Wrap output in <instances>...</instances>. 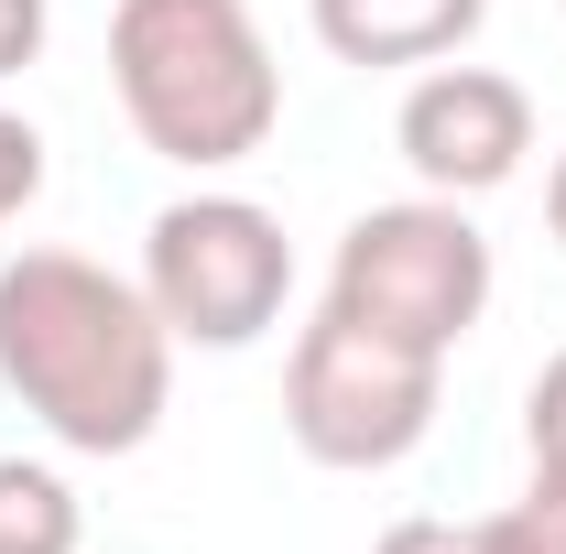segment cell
Masks as SVG:
<instances>
[{"label": "cell", "instance_id": "8", "mask_svg": "<svg viewBox=\"0 0 566 554\" xmlns=\"http://www.w3.org/2000/svg\"><path fill=\"white\" fill-rule=\"evenodd\" d=\"M0 554H76V489L33 457H0Z\"/></svg>", "mask_w": 566, "mask_h": 554}, {"label": "cell", "instance_id": "4", "mask_svg": "<svg viewBox=\"0 0 566 554\" xmlns=\"http://www.w3.org/2000/svg\"><path fill=\"white\" fill-rule=\"evenodd\" d=\"M436 370H447L436 348H403L327 305L283 359V424L316 468H392L436 424Z\"/></svg>", "mask_w": 566, "mask_h": 554}, {"label": "cell", "instance_id": "10", "mask_svg": "<svg viewBox=\"0 0 566 554\" xmlns=\"http://www.w3.org/2000/svg\"><path fill=\"white\" fill-rule=\"evenodd\" d=\"M501 522H512L523 554H566V468H556V457H534V489H523Z\"/></svg>", "mask_w": 566, "mask_h": 554}, {"label": "cell", "instance_id": "12", "mask_svg": "<svg viewBox=\"0 0 566 554\" xmlns=\"http://www.w3.org/2000/svg\"><path fill=\"white\" fill-rule=\"evenodd\" d=\"M523 446L566 468V348L545 359V370H534V392H523Z\"/></svg>", "mask_w": 566, "mask_h": 554}, {"label": "cell", "instance_id": "13", "mask_svg": "<svg viewBox=\"0 0 566 554\" xmlns=\"http://www.w3.org/2000/svg\"><path fill=\"white\" fill-rule=\"evenodd\" d=\"M44 55V0H0V76H22Z\"/></svg>", "mask_w": 566, "mask_h": 554}, {"label": "cell", "instance_id": "14", "mask_svg": "<svg viewBox=\"0 0 566 554\" xmlns=\"http://www.w3.org/2000/svg\"><path fill=\"white\" fill-rule=\"evenodd\" d=\"M545 217H556V239H566V152H556V185H545Z\"/></svg>", "mask_w": 566, "mask_h": 554}, {"label": "cell", "instance_id": "11", "mask_svg": "<svg viewBox=\"0 0 566 554\" xmlns=\"http://www.w3.org/2000/svg\"><path fill=\"white\" fill-rule=\"evenodd\" d=\"M33 196H44V131L22 109H0V217H22Z\"/></svg>", "mask_w": 566, "mask_h": 554}, {"label": "cell", "instance_id": "3", "mask_svg": "<svg viewBox=\"0 0 566 554\" xmlns=\"http://www.w3.org/2000/svg\"><path fill=\"white\" fill-rule=\"evenodd\" d=\"M327 305L447 359V348L480 327V305H491V239L458 217V196L370 207V217H349V239L327 262Z\"/></svg>", "mask_w": 566, "mask_h": 554}, {"label": "cell", "instance_id": "7", "mask_svg": "<svg viewBox=\"0 0 566 554\" xmlns=\"http://www.w3.org/2000/svg\"><path fill=\"white\" fill-rule=\"evenodd\" d=\"M491 0H316V44L338 66H436L480 33Z\"/></svg>", "mask_w": 566, "mask_h": 554}, {"label": "cell", "instance_id": "5", "mask_svg": "<svg viewBox=\"0 0 566 554\" xmlns=\"http://www.w3.org/2000/svg\"><path fill=\"white\" fill-rule=\"evenodd\" d=\"M142 294L175 338L197 348H251L294 294V251L283 217L251 196H175L142 239Z\"/></svg>", "mask_w": 566, "mask_h": 554}, {"label": "cell", "instance_id": "1", "mask_svg": "<svg viewBox=\"0 0 566 554\" xmlns=\"http://www.w3.org/2000/svg\"><path fill=\"white\" fill-rule=\"evenodd\" d=\"M0 381L87 457H132L175 392V327L87 251H22L0 273Z\"/></svg>", "mask_w": 566, "mask_h": 554}, {"label": "cell", "instance_id": "6", "mask_svg": "<svg viewBox=\"0 0 566 554\" xmlns=\"http://www.w3.org/2000/svg\"><path fill=\"white\" fill-rule=\"evenodd\" d=\"M392 141H403V163L436 196H480V185H501L534 152V98H523V76H501V66H424L403 87Z\"/></svg>", "mask_w": 566, "mask_h": 554}, {"label": "cell", "instance_id": "2", "mask_svg": "<svg viewBox=\"0 0 566 554\" xmlns=\"http://www.w3.org/2000/svg\"><path fill=\"white\" fill-rule=\"evenodd\" d=\"M109 87L164 163H240L283 120V66L251 0H120Z\"/></svg>", "mask_w": 566, "mask_h": 554}, {"label": "cell", "instance_id": "9", "mask_svg": "<svg viewBox=\"0 0 566 554\" xmlns=\"http://www.w3.org/2000/svg\"><path fill=\"white\" fill-rule=\"evenodd\" d=\"M370 554H523L512 544V522H447V511H415V522H392V533H381V544Z\"/></svg>", "mask_w": 566, "mask_h": 554}]
</instances>
